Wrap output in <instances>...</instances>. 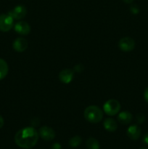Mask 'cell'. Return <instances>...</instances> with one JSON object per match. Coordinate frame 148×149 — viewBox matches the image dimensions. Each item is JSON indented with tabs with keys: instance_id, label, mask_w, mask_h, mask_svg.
I'll list each match as a JSON object with an SVG mask.
<instances>
[{
	"instance_id": "6da1fadb",
	"label": "cell",
	"mask_w": 148,
	"mask_h": 149,
	"mask_svg": "<svg viewBox=\"0 0 148 149\" xmlns=\"http://www.w3.org/2000/svg\"><path fill=\"white\" fill-rule=\"evenodd\" d=\"M39 138V132L35 128L27 127L16 132L15 135V142L20 148L30 149L36 145Z\"/></svg>"
},
{
	"instance_id": "7a4b0ae2",
	"label": "cell",
	"mask_w": 148,
	"mask_h": 149,
	"mask_svg": "<svg viewBox=\"0 0 148 149\" xmlns=\"http://www.w3.org/2000/svg\"><path fill=\"white\" fill-rule=\"evenodd\" d=\"M84 116L87 122L92 124H97L103 119V111L97 106H89L84 110Z\"/></svg>"
},
{
	"instance_id": "3957f363",
	"label": "cell",
	"mask_w": 148,
	"mask_h": 149,
	"mask_svg": "<svg viewBox=\"0 0 148 149\" xmlns=\"http://www.w3.org/2000/svg\"><path fill=\"white\" fill-rule=\"evenodd\" d=\"M120 103L115 99H110L107 100L103 105V111L108 116H115L118 114L120 110Z\"/></svg>"
},
{
	"instance_id": "277c9868",
	"label": "cell",
	"mask_w": 148,
	"mask_h": 149,
	"mask_svg": "<svg viewBox=\"0 0 148 149\" xmlns=\"http://www.w3.org/2000/svg\"><path fill=\"white\" fill-rule=\"evenodd\" d=\"M14 26V19L7 14L0 15V31L7 32L11 30Z\"/></svg>"
},
{
	"instance_id": "5b68a950",
	"label": "cell",
	"mask_w": 148,
	"mask_h": 149,
	"mask_svg": "<svg viewBox=\"0 0 148 149\" xmlns=\"http://www.w3.org/2000/svg\"><path fill=\"white\" fill-rule=\"evenodd\" d=\"M135 42L132 38L126 36L120 39L118 42V47L123 52H129L133 50L135 47Z\"/></svg>"
},
{
	"instance_id": "8992f818",
	"label": "cell",
	"mask_w": 148,
	"mask_h": 149,
	"mask_svg": "<svg viewBox=\"0 0 148 149\" xmlns=\"http://www.w3.org/2000/svg\"><path fill=\"white\" fill-rule=\"evenodd\" d=\"M8 14L12 17L14 20H21L26 17L27 14V10L23 5H17L12 10L8 12Z\"/></svg>"
},
{
	"instance_id": "52a82bcc",
	"label": "cell",
	"mask_w": 148,
	"mask_h": 149,
	"mask_svg": "<svg viewBox=\"0 0 148 149\" xmlns=\"http://www.w3.org/2000/svg\"><path fill=\"white\" fill-rule=\"evenodd\" d=\"M39 135L43 140L46 141H50L55 139V130L52 128L48 126H43L40 127L39 130Z\"/></svg>"
},
{
	"instance_id": "ba28073f",
	"label": "cell",
	"mask_w": 148,
	"mask_h": 149,
	"mask_svg": "<svg viewBox=\"0 0 148 149\" xmlns=\"http://www.w3.org/2000/svg\"><path fill=\"white\" fill-rule=\"evenodd\" d=\"M59 79L63 84H69L74 78V71L70 68H65L59 72Z\"/></svg>"
},
{
	"instance_id": "9c48e42d",
	"label": "cell",
	"mask_w": 148,
	"mask_h": 149,
	"mask_svg": "<svg viewBox=\"0 0 148 149\" xmlns=\"http://www.w3.org/2000/svg\"><path fill=\"white\" fill-rule=\"evenodd\" d=\"M14 29L18 34L23 35V36H26L30 33V26L27 22L26 21H19L15 24Z\"/></svg>"
},
{
	"instance_id": "30bf717a",
	"label": "cell",
	"mask_w": 148,
	"mask_h": 149,
	"mask_svg": "<svg viewBox=\"0 0 148 149\" xmlns=\"http://www.w3.org/2000/svg\"><path fill=\"white\" fill-rule=\"evenodd\" d=\"M28 47V42L25 38L23 37L17 38L13 42L12 44L13 49L17 52H24V51L26 50Z\"/></svg>"
},
{
	"instance_id": "8fae6325",
	"label": "cell",
	"mask_w": 148,
	"mask_h": 149,
	"mask_svg": "<svg viewBox=\"0 0 148 149\" xmlns=\"http://www.w3.org/2000/svg\"><path fill=\"white\" fill-rule=\"evenodd\" d=\"M141 129L137 125H133L129 127L126 130V135L132 141H136L141 135Z\"/></svg>"
},
{
	"instance_id": "7c38bea8",
	"label": "cell",
	"mask_w": 148,
	"mask_h": 149,
	"mask_svg": "<svg viewBox=\"0 0 148 149\" xmlns=\"http://www.w3.org/2000/svg\"><path fill=\"white\" fill-rule=\"evenodd\" d=\"M132 119H133L132 114L129 111H121L118 113V120L122 125H128L131 123Z\"/></svg>"
},
{
	"instance_id": "4fadbf2b",
	"label": "cell",
	"mask_w": 148,
	"mask_h": 149,
	"mask_svg": "<svg viewBox=\"0 0 148 149\" xmlns=\"http://www.w3.org/2000/svg\"><path fill=\"white\" fill-rule=\"evenodd\" d=\"M104 128L107 131L110 132H113L118 129V124L112 118H107L103 122Z\"/></svg>"
},
{
	"instance_id": "5bb4252c",
	"label": "cell",
	"mask_w": 148,
	"mask_h": 149,
	"mask_svg": "<svg viewBox=\"0 0 148 149\" xmlns=\"http://www.w3.org/2000/svg\"><path fill=\"white\" fill-rule=\"evenodd\" d=\"M9 67L7 63L2 58H0V80L5 78L8 74Z\"/></svg>"
},
{
	"instance_id": "9a60e30c",
	"label": "cell",
	"mask_w": 148,
	"mask_h": 149,
	"mask_svg": "<svg viewBox=\"0 0 148 149\" xmlns=\"http://www.w3.org/2000/svg\"><path fill=\"white\" fill-rule=\"evenodd\" d=\"M86 146L88 149H100V143L94 138H88L86 142Z\"/></svg>"
},
{
	"instance_id": "2e32d148",
	"label": "cell",
	"mask_w": 148,
	"mask_h": 149,
	"mask_svg": "<svg viewBox=\"0 0 148 149\" xmlns=\"http://www.w3.org/2000/svg\"><path fill=\"white\" fill-rule=\"evenodd\" d=\"M81 142H82V138L78 135H75L69 140L68 144L71 148H77L78 146L81 145Z\"/></svg>"
},
{
	"instance_id": "e0dca14e",
	"label": "cell",
	"mask_w": 148,
	"mask_h": 149,
	"mask_svg": "<svg viewBox=\"0 0 148 149\" xmlns=\"http://www.w3.org/2000/svg\"><path fill=\"white\" fill-rule=\"evenodd\" d=\"M84 66L82 65V64H78V65H75L73 68V71H75L77 73H81L84 71Z\"/></svg>"
},
{
	"instance_id": "ac0fdd59",
	"label": "cell",
	"mask_w": 148,
	"mask_h": 149,
	"mask_svg": "<svg viewBox=\"0 0 148 149\" xmlns=\"http://www.w3.org/2000/svg\"><path fill=\"white\" fill-rule=\"evenodd\" d=\"M136 120H137L138 123H143L145 120V116H144L143 114H138L137 116H136Z\"/></svg>"
},
{
	"instance_id": "d6986e66",
	"label": "cell",
	"mask_w": 148,
	"mask_h": 149,
	"mask_svg": "<svg viewBox=\"0 0 148 149\" xmlns=\"http://www.w3.org/2000/svg\"><path fill=\"white\" fill-rule=\"evenodd\" d=\"M130 10H131V12L132 13H133V14H137V13L139 12V7H138L136 5H132L131 7Z\"/></svg>"
},
{
	"instance_id": "ffe728a7",
	"label": "cell",
	"mask_w": 148,
	"mask_h": 149,
	"mask_svg": "<svg viewBox=\"0 0 148 149\" xmlns=\"http://www.w3.org/2000/svg\"><path fill=\"white\" fill-rule=\"evenodd\" d=\"M52 149H62V146L59 143H55L52 146Z\"/></svg>"
},
{
	"instance_id": "44dd1931",
	"label": "cell",
	"mask_w": 148,
	"mask_h": 149,
	"mask_svg": "<svg viewBox=\"0 0 148 149\" xmlns=\"http://www.w3.org/2000/svg\"><path fill=\"white\" fill-rule=\"evenodd\" d=\"M144 98H145V101L148 103V87L145 89V92H144Z\"/></svg>"
},
{
	"instance_id": "7402d4cb",
	"label": "cell",
	"mask_w": 148,
	"mask_h": 149,
	"mask_svg": "<svg viewBox=\"0 0 148 149\" xmlns=\"http://www.w3.org/2000/svg\"><path fill=\"white\" fill-rule=\"evenodd\" d=\"M142 141H143V143L145 145L148 146V132L144 135L143 138H142Z\"/></svg>"
},
{
	"instance_id": "603a6c76",
	"label": "cell",
	"mask_w": 148,
	"mask_h": 149,
	"mask_svg": "<svg viewBox=\"0 0 148 149\" xmlns=\"http://www.w3.org/2000/svg\"><path fill=\"white\" fill-rule=\"evenodd\" d=\"M4 119H3L2 116L0 115V129H1V128H2V127L4 126Z\"/></svg>"
},
{
	"instance_id": "cb8c5ba5",
	"label": "cell",
	"mask_w": 148,
	"mask_h": 149,
	"mask_svg": "<svg viewBox=\"0 0 148 149\" xmlns=\"http://www.w3.org/2000/svg\"><path fill=\"white\" fill-rule=\"evenodd\" d=\"M122 1H123V2L126 3V4H131V3L133 2V0H122Z\"/></svg>"
},
{
	"instance_id": "d4e9b609",
	"label": "cell",
	"mask_w": 148,
	"mask_h": 149,
	"mask_svg": "<svg viewBox=\"0 0 148 149\" xmlns=\"http://www.w3.org/2000/svg\"><path fill=\"white\" fill-rule=\"evenodd\" d=\"M140 149H148L147 148H145V147H143V148H141Z\"/></svg>"
}]
</instances>
